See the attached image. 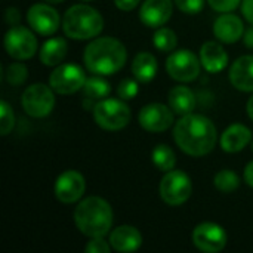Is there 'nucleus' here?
<instances>
[{
	"label": "nucleus",
	"mask_w": 253,
	"mask_h": 253,
	"mask_svg": "<svg viewBox=\"0 0 253 253\" xmlns=\"http://www.w3.org/2000/svg\"><path fill=\"white\" fill-rule=\"evenodd\" d=\"M173 139L185 154L202 157L215 148L218 133L211 119L191 113L182 116V119L175 125Z\"/></svg>",
	"instance_id": "nucleus-1"
},
{
	"label": "nucleus",
	"mask_w": 253,
	"mask_h": 253,
	"mask_svg": "<svg viewBox=\"0 0 253 253\" xmlns=\"http://www.w3.org/2000/svg\"><path fill=\"white\" fill-rule=\"evenodd\" d=\"M83 59L92 74L110 76L125 67L127 52L120 40L114 37H99L86 46Z\"/></svg>",
	"instance_id": "nucleus-2"
},
{
	"label": "nucleus",
	"mask_w": 253,
	"mask_h": 253,
	"mask_svg": "<svg viewBox=\"0 0 253 253\" xmlns=\"http://www.w3.org/2000/svg\"><path fill=\"white\" fill-rule=\"evenodd\" d=\"M74 222L82 234L90 239L104 237L113 227V209L102 197H86L74 211Z\"/></svg>",
	"instance_id": "nucleus-3"
},
{
	"label": "nucleus",
	"mask_w": 253,
	"mask_h": 253,
	"mask_svg": "<svg viewBox=\"0 0 253 253\" xmlns=\"http://www.w3.org/2000/svg\"><path fill=\"white\" fill-rule=\"evenodd\" d=\"M102 15L89 4H74L62 18V30L65 36L74 40L93 39L102 31Z\"/></svg>",
	"instance_id": "nucleus-4"
},
{
	"label": "nucleus",
	"mask_w": 253,
	"mask_h": 253,
	"mask_svg": "<svg viewBox=\"0 0 253 253\" xmlns=\"http://www.w3.org/2000/svg\"><path fill=\"white\" fill-rule=\"evenodd\" d=\"M93 119L105 130H120L130 122V108L122 98H105L95 104Z\"/></svg>",
	"instance_id": "nucleus-5"
},
{
	"label": "nucleus",
	"mask_w": 253,
	"mask_h": 253,
	"mask_svg": "<svg viewBox=\"0 0 253 253\" xmlns=\"http://www.w3.org/2000/svg\"><path fill=\"white\" fill-rule=\"evenodd\" d=\"M53 89L50 84H43V83H36L28 86L22 96H21V104L24 111L34 117V119H43L49 116L55 107V95Z\"/></svg>",
	"instance_id": "nucleus-6"
},
{
	"label": "nucleus",
	"mask_w": 253,
	"mask_h": 253,
	"mask_svg": "<svg viewBox=\"0 0 253 253\" xmlns=\"http://www.w3.org/2000/svg\"><path fill=\"white\" fill-rule=\"evenodd\" d=\"M193 191L190 176L182 170H169L165 173L160 182V197L169 206L184 205Z\"/></svg>",
	"instance_id": "nucleus-7"
},
{
	"label": "nucleus",
	"mask_w": 253,
	"mask_h": 253,
	"mask_svg": "<svg viewBox=\"0 0 253 253\" xmlns=\"http://www.w3.org/2000/svg\"><path fill=\"white\" fill-rule=\"evenodd\" d=\"M86 74L82 67L74 62L59 64L50 73L49 84L59 95H71L83 89L86 82Z\"/></svg>",
	"instance_id": "nucleus-8"
},
{
	"label": "nucleus",
	"mask_w": 253,
	"mask_h": 253,
	"mask_svg": "<svg viewBox=\"0 0 253 253\" xmlns=\"http://www.w3.org/2000/svg\"><path fill=\"white\" fill-rule=\"evenodd\" d=\"M200 59L188 49L172 52L166 61L168 74L178 82H193L200 74Z\"/></svg>",
	"instance_id": "nucleus-9"
},
{
	"label": "nucleus",
	"mask_w": 253,
	"mask_h": 253,
	"mask_svg": "<svg viewBox=\"0 0 253 253\" xmlns=\"http://www.w3.org/2000/svg\"><path fill=\"white\" fill-rule=\"evenodd\" d=\"M4 49L18 61L30 59L37 50V39L28 28L22 25H13L4 36Z\"/></svg>",
	"instance_id": "nucleus-10"
},
{
	"label": "nucleus",
	"mask_w": 253,
	"mask_h": 253,
	"mask_svg": "<svg viewBox=\"0 0 253 253\" xmlns=\"http://www.w3.org/2000/svg\"><path fill=\"white\" fill-rule=\"evenodd\" d=\"M193 242L199 251L205 253L221 252L227 245L225 230L213 222L199 224L193 231Z\"/></svg>",
	"instance_id": "nucleus-11"
},
{
	"label": "nucleus",
	"mask_w": 253,
	"mask_h": 253,
	"mask_svg": "<svg viewBox=\"0 0 253 253\" xmlns=\"http://www.w3.org/2000/svg\"><path fill=\"white\" fill-rule=\"evenodd\" d=\"M138 122L148 132H165L175 122V111L165 104H148L141 108Z\"/></svg>",
	"instance_id": "nucleus-12"
},
{
	"label": "nucleus",
	"mask_w": 253,
	"mask_h": 253,
	"mask_svg": "<svg viewBox=\"0 0 253 253\" xmlns=\"http://www.w3.org/2000/svg\"><path fill=\"white\" fill-rule=\"evenodd\" d=\"M86 190L84 176L77 170H65L55 181V197L65 205L79 202Z\"/></svg>",
	"instance_id": "nucleus-13"
},
{
	"label": "nucleus",
	"mask_w": 253,
	"mask_h": 253,
	"mask_svg": "<svg viewBox=\"0 0 253 253\" xmlns=\"http://www.w3.org/2000/svg\"><path fill=\"white\" fill-rule=\"evenodd\" d=\"M27 21L30 27L42 36H50L56 33L61 22L56 9H53L46 3L33 4L27 12Z\"/></svg>",
	"instance_id": "nucleus-14"
},
{
	"label": "nucleus",
	"mask_w": 253,
	"mask_h": 253,
	"mask_svg": "<svg viewBox=\"0 0 253 253\" xmlns=\"http://www.w3.org/2000/svg\"><path fill=\"white\" fill-rule=\"evenodd\" d=\"M172 12V0H145L139 9V19L150 28H160L170 19Z\"/></svg>",
	"instance_id": "nucleus-15"
},
{
	"label": "nucleus",
	"mask_w": 253,
	"mask_h": 253,
	"mask_svg": "<svg viewBox=\"0 0 253 253\" xmlns=\"http://www.w3.org/2000/svg\"><path fill=\"white\" fill-rule=\"evenodd\" d=\"M213 34L222 43L233 44L237 40H240V37H243V34H245L243 21L237 15L225 12L224 15L216 18V21L213 24Z\"/></svg>",
	"instance_id": "nucleus-16"
},
{
	"label": "nucleus",
	"mask_w": 253,
	"mask_h": 253,
	"mask_svg": "<svg viewBox=\"0 0 253 253\" xmlns=\"http://www.w3.org/2000/svg\"><path fill=\"white\" fill-rule=\"evenodd\" d=\"M110 245L116 252H135L142 245V236L132 225H120L110 234Z\"/></svg>",
	"instance_id": "nucleus-17"
},
{
	"label": "nucleus",
	"mask_w": 253,
	"mask_h": 253,
	"mask_svg": "<svg viewBox=\"0 0 253 253\" xmlns=\"http://www.w3.org/2000/svg\"><path fill=\"white\" fill-rule=\"evenodd\" d=\"M230 82L242 92H253V55H245L234 61L230 68Z\"/></svg>",
	"instance_id": "nucleus-18"
},
{
	"label": "nucleus",
	"mask_w": 253,
	"mask_h": 253,
	"mask_svg": "<svg viewBox=\"0 0 253 253\" xmlns=\"http://www.w3.org/2000/svg\"><path fill=\"white\" fill-rule=\"evenodd\" d=\"M202 67L209 73H219L228 64V55L218 42H206L200 47Z\"/></svg>",
	"instance_id": "nucleus-19"
},
{
	"label": "nucleus",
	"mask_w": 253,
	"mask_h": 253,
	"mask_svg": "<svg viewBox=\"0 0 253 253\" xmlns=\"http://www.w3.org/2000/svg\"><path fill=\"white\" fill-rule=\"evenodd\" d=\"M252 139V132L248 126L234 123L221 135V148L227 153L242 151Z\"/></svg>",
	"instance_id": "nucleus-20"
},
{
	"label": "nucleus",
	"mask_w": 253,
	"mask_h": 253,
	"mask_svg": "<svg viewBox=\"0 0 253 253\" xmlns=\"http://www.w3.org/2000/svg\"><path fill=\"white\" fill-rule=\"evenodd\" d=\"M67 52H68L67 40L62 37H53L43 43L42 50H40V61L43 65L56 67L64 61V58L67 56Z\"/></svg>",
	"instance_id": "nucleus-21"
},
{
	"label": "nucleus",
	"mask_w": 253,
	"mask_h": 253,
	"mask_svg": "<svg viewBox=\"0 0 253 253\" xmlns=\"http://www.w3.org/2000/svg\"><path fill=\"white\" fill-rule=\"evenodd\" d=\"M169 107L178 116L191 114L196 108V95L187 86H176L169 92Z\"/></svg>",
	"instance_id": "nucleus-22"
},
{
	"label": "nucleus",
	"mask_w": 253,
	"mask_h": 253,
	"mask_svg": "<svg viewBox=\"0 0 253 253\" xmlns=\"http://www.w3.org/2000/svg\"><path fill=\"white\" fill-rule=\"evenodd\" d=\"M132 74L138 82H151L157 74L156 56L150 52H139L132 61Z\"/></svg>",
	"instance_id": "nucleus-23"
},
{
	"label": "nucleus",
	"mask_w": 253,
	"mask_h": 253,
	"mask_svg": "<svg viewBox=\"0 0 253 253\" xmlns=\"http://www.w3.org/2000/svg\"><path fill=\"white\" fill-rule=\"evenodd\" d=\"M111 92L110 83L99 74H93L92 77L86 79L83 86V95L87 102H99L105 99Z\"/></svg>",
	"instance_id": "nucleus-24"
},
{
	"label": "nucleus",
	"mask_w": 253,
	"mask_h": 253,
	"mask_svg": "<svg viewBox=\"0 0 253 253\" xmlns=\"http://www.w3.org/2000/svg\"><path fill=\"white\" fill-rule=\"evenodd\" d=\"M151 160L156 165V168L159 170L165 172V173L169 172V170H173L175 165H176V157H175L173 150L169 145H165V144H159L153 150Z\"/></svg>",
	"instance_id": "nucleus-25"
},
{
	"label": "nucleus",
	"mask_w": 253,
	"mask_h": 253,
	"mask_svg": "<svg viewBox=\"0 0 253 253\" xmlns=\"http://www.w3.org/2000/svg\"><path fill=\"white\" fill-rule=\"evenodd\" d=\"M213 184L215 187L221 191V193H233L239 188L240 185V178L236 172L230 170V169H224V170H219L215 178H213Z\"/></svg>",
	"instance_id": "nucleus-26"
},
{
	"label": "nucleus",
	"mask_w": 253,
	"mask_h": 253,
	"mask_svg": "<svg viewBox=\"0 0 253 253\" xmlns=\"http://www.w3.org/2000/svg\"><path fill=\"white\" fill-rule=\"evenodd\" d=\"M153 43L154 46L160 50V52H172L176 47L178 43V37L176 34L170 30V28H165L160 27L154 31L153 36Z\"/></svg>",
	"instance_id": "nucleus-27"
},
{
	"label": "nucleus",
	"mask_w": 253,
	"mask_h": 253,
	"mask_svg": "<svg viewBox=\"0 0 253 253\" xmlns=\"http://www.w3.org/2000/svg\"><path fill=\"white\" fill-rule=\"evenodd\" d=\"M27 76H28V70L21 62L10 64L6 68V80L12 86H21L27 80Z\"/></svg>",
	"instance_id": "nucleus-28"
},
{
	"label": "nucleus",
	"mask_w": 253,
	"mask_h": 253,
	"mask_svg": "<svg viewBox=\"0 0 253 253\" xmlns=\"http://www.w3.org/2000/svg\"><path fill=\"white\" fill-rule=\"evenodd\" d=\"M13 125H15L13 111L6 101H1L0 102V133H1V136L9 135V132L13 129Z\"/></svg>",
	"instance_id": "nucleus-29"
},
{
	"label": "nucleus",
	"mask_w": 253,
	"mask_h": 253,
	"mask_svg": "<svg viewBox=\"0 0 253 253\" xmlns=\"http://www.w3.org/2000/svg\"><path fill=\"white\" fill-rule=\"evenodd\" d=\"M117 95L123 101H132L138 95V82L133 79H123L117 87Z\"/></svg>",
	"instance_id": "nucleus-30"
},
{
	"label": "nucleus",
	"mask_w": 253,
	"mask_h": 253,
	"mask_svg": "<svg viewBox=\"0 0 253 253\" xmlns=\"http://www.w3.org/2000/svg\"><path fill=\"white\" fill-rule=\"evenodd\" d=\"M178 9H181L185 13L196 15L203 10L205 7V0H173Z\"/></svg>",
	"instance_id": "nucleus-31"
},
{
	"label": "nucleus",
	"mask_w": 253,
	"mask_h": 253,
	"mask_svg": "<svg viewBox=\"0 0 253 253\" xmlns=\"http://www.w3.org/2000/svg\"><path fill=\"white\" fill-rule=\"evenodd\" d=\"M86 253H110V245L104 240V237H92L90 242L84 248Z\"/></svg>",
	"instance_id": "nucleus-32"
},
{
	"label": "nucleus",
	"mask_w": 253,
	"mask_h": 253,
	"mask_svg": "<svg viewBox=\"0 0 253 253\" xmlns=\"http://www.w3.org/2000/svg\"><path fill=\"white\" fill-rule=\"evenodd\" d=\"M209 4L212 6V9L218 10V12H231L234 10L242 0H208Z\"/></svg>",
	"instance_id": "nucleus-33"
},
{
	"label": "nucleus",
	"mask_w": 253,
	"mask_h": 253,
	"mask_svg": "<svg viewBox=\"0 0 253 253\" xmlns=\"http://www.w3.org/2000/svg\"><path fill=\"white\" fill-rule=\"evenodd\" d=\"M4 19L10 27L18 25V22L21 21V13H19V10L16 7H7L6 13H4Z\"/></svg>",
	"instance_id": "nucleus-34"
},
{
	"label": "nucleus",
	"mask_w": 253,
	"mask_h": 253,
	"mask_svg": "<svg viewBox=\"0 0 253 253\" xmlns=\"http://www.w3.org/2000/svg\"><path fill=\"white\" fill-rule=\"evenodd\" d=\"M242 12L243 16L253 24V0H242Z\"/></svg>",
	"instance_id": "nucleus-35"
},
{
	"label": "nucleus",
	"mask_w": 253,
	"mask_h": 253,
	"mask_svg": "<svg viewBox=\"0 0 253 253\" xmlns=\"http://www.w3.org/2000/svg\"><path fill=\"white\" fill-rule=\"evenodd\" d=\"M141 0H114V4L120 10H132L139 4Z\"/></svg>",
	"instance_id": "nucleus-36"
},
{
	"label": "nucleus",
	"mask_w": 253,
	"mask_h": 253,
	"mask_svg": "<svg viewBox=\"0 0 253 253\" xmlns=\"http://www.w3.org/2000/svg\"><path fill=\"white\" fill-rule=\"evenodd\" d=\"M245 182L253 188V162L245 168Z\"/></svg>",
	"instance_id": "nucleus-37"
},
{
	"label": "nucleus",
	"mask_w": 253,
	"mask_h": 253,
	"mask_svg": "<svg viewBox=\"0 0 253 253\" xmlns=\"http://www.w3.org/2000/svg\"><path fill=\"white\" fill-rule=\"evenodd\" d=\"M243 42L248 47L253 49V24L248 28L245 30V34H243Z\"/></svg>",
	"instance_id": "nucleus-38"
},
{
	"label": "nucleus",
	"mask_w": 253,
	"mask_h": 253,
	"mask_svg": "<svg viewBox=\"0 0 253 253\" xmlns=\"http://www.w3.org/2000/svg\"><path fill=\"white\" fill-rule=\"evenodd\" d=\"M246 110H248V116L253 120V95L251 96V99L248 101V105H246Z\"/></svg>",
	"instance_id": "nucleus-39"
},
{
	"label": "nucleus",
	"mask_w": 253,
	"mask_h": 253,
	"mask_svg": "<svg viewBox=\"0 0 253 253\" xmlns=\"http://www.w3.org/2000/svg\"><path fill=\"white\" fill-rule=\"evenodd\" d=\"M44 1H47L50 4H58V3H62L64 0H44Z\"/></svg>",
	"instance_id": "nucleus-40"
},
{
	"label": "nucleus",
	"mask_w": 253,
	"mask_h": 253,
	"mask_svg": "<svg viewBox=\"0 0 253 253\" xmlns=\"http://www.w3.org/2000/svg\"><path fill=\"white\" fill-rule=\"evenodd\" d=\"M252 148H253V144H252Z\"/></svg>",
	"instance_id": "nucleus-41"
}]
</instances>
